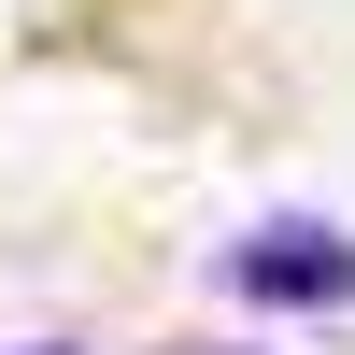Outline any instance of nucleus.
Listing matches in <instances>:
<instances>
[{
    "label": "nucleus",
    "mask_w": 355,
    "mask_h": 355,
    "mask_svg": "<svg viewBox=\"0 0 355 355\" xmlns=\"http://www.w3.org/2000/svg\"><path fill=\"white\" fill-rule=\"evenodd\" d=\"M227 299H270V313H355V227L327 214H270L227 242Z\"/></svg>",
    "instance_id": "f257e3e1"
},
{
    "label": "nucleus",
    "mask_w": 355,
    "mask_h": 355,
    "mask_svg": "<svg viewBox=\"0 0 355 355\" xmlns=\"http://www.w3.org/2000/svg\"><path fill=\"white\" fill-rule=\"evenodd\" d=\"M15 355H85V341H15Z\"/></svg>",
    "instance_id": "f03ea898"
}]
</instances>
